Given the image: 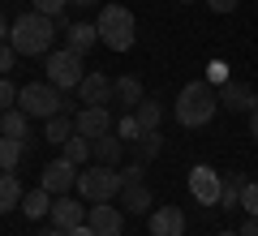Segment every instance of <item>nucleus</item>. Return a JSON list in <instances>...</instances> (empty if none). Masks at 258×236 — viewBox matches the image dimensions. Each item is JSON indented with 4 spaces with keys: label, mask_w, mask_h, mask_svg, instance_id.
Here are the masks:
<instances>
[{
    "label": "nucleus",
    "mask_w": 258,
    "mask_h": 236,
    "mask_svg": "<svg viewBox=\"0 0 258 236\" xmlns=\"http://www.w3.org/2000/svg\"><path fill=\"white\" fill-rule=\"evenodd\" d=\"M9 108H18V86L0 73V112H9Z\"/></svg>",
    "instance_id": "obj_30"
},
{
    "label": "nucleus",
    "mask_w": 258,
    "mask_h": 236,
    "mask_svg": "<svg viewBox=\"0 0 258 236\" xmlns=\"http://www.w3.org/2000/svg\"><path fill=\"white\" fill-rule=\"evenodd\" d=\"M211 77H215V82H220V86L228 82V73H224V64H220V60H211Z\"/></svg>",
    "instance_id": "obj_35"
},
{
    "label": "nucleus",
    "mask_w": 258,
    "mask_h": 236,
    "mask_svg": "<svg viewBox=\"0 0 258 236\" xmlns=\"http://www.w3.org/2000/svg\"><path fill=\"white\" fill-rule=\"evenodd\" d=\"M241 210L249 219H258V185L254 181H245V189H241Z\"/></svg>",
    "instance_id": "obj_29"
},
{
    "label": "nucleus",
    "mask_w": 258,
    "mask_h": 236,
    "mask_svg": "<svg viewBox=\"0 0 258 236\" xmlns=\"http://www.w3.org/2000/svg\"><path fill=\"white\" fill-rule=\"evenodd\" d=\"M18 108L26 112L30 120H52V116H60V112L69 108V99H64V91L52 86V82H30V86L18 91Z\"/></svg>",
    "instance_id": "obj_4"
},
{
    "label": "nucleus",
    "mask_w": 258,
    "mask_h": 236,
    "mask_svg": "<svg viewBox=\"0 0 258 236\" xmlns=\"http://www.w3.org/2000/svg\"><path fill=\"white\" fill-rule=\"evenodd\" d=\"M112 99H116L120 108L134 112L142 99H147V95H142V82H138V77H134V73H125V77H116V91H112Z\"/></svg>",
    "instance_id": "obj_18"
},
{
    "label": "nucleus",
    "mask_w": 258,
    "mask_h": 236,
    "mask_svg": "<svg viewBox=\"0 0 258 236\" xmlns=\"http://www.w3.org/2000/svg\"><path fill=\"white\" fill-rule=\"evenodd\" d=\"M241 236H258V219L245 215V223H241Z\"/></svg>",
    "instance_id": "obj_38"
},
{
    "label": "nucleus",
    "mask_w": 258,
    "mask_h": 236,
    "mask_svg": "<svg viewBox=\"0 0 258 236\" xmlns=\"http://www.w3.org/2000/svg\"><path fill=\"white\" fill-rule=\"evenodd\" d=\"M39 185H43L47 193H69L78 185V164H69V159H52V164H43V176H39Z\"/></svg>",
    "instance_id": "obj_9"
},
{
    "label": "nucleus",
    "mask_w": 258,
    "mask_h": 236,
    "mask_svg": "<svg viewBox=\"0 0 258 236\" xmlns=\"http://www.w3.org/2000/svg\"><path fill=\"white\" fill-rule=\"evenodd\" d=\"M142 172H147V168H142V159H138V164H129L120 176H125V185H138V181H142Z\"/></svg>",
    "instance_id": "obj_33"
},
{
    "label": "nucleus",
    "mask_w": 258,
    "mask_h": 236,
    "mask_svg": "<svg viewBox=\"0 0 258 236\" xmlns=\"http://www.w3.org/2000/svg\"><path fill=\"white\" fill-rule=\"evenodd\" d=\"M52 39H56V22L47 13H22L18 22L9 26V43L18 56H47L52 52Z\"/></svg>",
    "instance_id": "obj_1"
},
{
    "label": "nucleus",
    "mask_w": 258,
    "mask_h": 236,
    "mask_svg": "<svg viewBox=\"0 0 258 236\" xmlns=\"http://www.w3.org/2000/svg\"><path fill=\"white\" fill-rule=\"evenodd\" d=\"M215 103H220V95L207 82H185L181 95H176V125L181 129H203L215 116Z\"/></svg>",
    "instance_id": "obj_2"
},
{
    "label": "nucleus",
    "mask_w": 258,
    "mask_h": 236,
    "mask_svg": "<svg viewBox=\"0 0 258 236\" xmlns=\"http://www.w3.org/2000/svg\"><path fill=\"white\" fill-rule=\"evenodd\" d=\"M18 64V52H13V43H0V73L9 77V69Z\"/></svg>",
    "instance_id": "obj_32"
},
{
    "label": "nucleus",
    "mask_w": 258,
    "mask_h": 236,
    "mask_svg": "<svg viewBox=\"0 0 258 236\" xmlns=\"http://www.w3.org/2000/svg\"><path fill=\"white\" fill-rule=\"evenodd\" d=\"M43 73L47 82L60 86V91H78V82H82V52H74V47H60V52H47L43 60Z\"/></svg>",
    "instance_id": "obj_6"
},
{
    "label": "nucleus",
    "mask_w": 258,
    "mask_h": 236,
    "mask_svg": "<svg viewBox=\"0 0 258 236\" xmlns=\"http://www.w3.org/2000/svg\"><path fill=\"white\" fill-rule=\"evenodd\" d=\"M64 159H69V164H86V159H91V137L74 133L69 142H64Z\"/></svg>",
    "instance_id": "obj_27"
},
{
    "label": "nucleus",
    "mask_w": 258,
    "mask_h": 236,
    "mask_svg": "<svg viewBox=\"0 0 258 236\" xmlns=\"http://www.w3.org/2000/svg\"><path fill=\"white\" fill-rule=\"evenodd\" d=\"M120 210H129V215H147L151 210V189L147 185H125V189H120Z\"/></svg>",
    "instance_id": "obj_19"
},
{
    "label": "nucleus",
    "mask_w": 258,
    "mask_h": 236,
    "mask_svg": "<svg viewBox=\"0 0 258 236\" xmlns=\"http://www.w3.org/2000/svg\"><path fill=\"white\" fill-rule=\"evenodd\" d=\"M22 185H18V176L13 172H0V215H9L13 206H22Z\"/></svg>",
    "instance_id": "obj_23"
},
{
    "label": "nucleus",
    "mask_w": 258,
    "mask_h": 236,
    "mask_svg": "<svg viewBox=\"0 0 258 236\" xmlns=\"http://www.w3.org/2000/svg\"><path fill=\"white\" fill-rule=\"evenodd\" d=\"M258 103V95L249 91L245 82H237V77H228V82L220 86V108H228V112H249Z\"/></svg>",
    "instance_id": "obj_13"
},
{
    "label": "nucleus",
    "mask_w": 258,
    "mask_h": 236,
    "mask_svg": "<svg viewBox=\"0 0 258 236\" xmlns=\"http://www.w3.org/2000/svg\"><path fill=\"white\" fill-rule=\"evenodd\" d=\"M86 210H91V206H78L74 198H64V193H60V198L52 202V223L60 227V232H69V227L86 223Z\"/></svg>",
    "instance_id": "obj_14"
},
{
    "label": "nucleus",
    "mask_w": 258,
    "mask_h": 236,
    "mask_svg": "<svg viewBox=\"0 0 258 236\" xmlns=\"http://www.w3.org/2000/svg\"><path fill=\"white\" fill-rule=\"evenodd\" d=\"M241 189H245V176L228 172V176H224V193H220V206H215V210H237L241 206Z\"/></svg>",
    "instance_id": "obj_24"
},
{
    "label": "nucleus",
    "mask_w": 258,
    "mask_h": 236,
    "mask_svg": "<svg viewBox=\"0 0 258 236\" xmlns=\"http://www.w3.org/2000/svg\"><path fill=\"white\" fill-rule=\"evenodd\" d=\"M159 150H164V137H159V129H151V133H142L138 142H134V154H138V159H147V164L155 159Z\"/></svg>",
    "instance_id": "obj_26"
},
{
    "label": "nucleus",
    "mask_w": 258,
    "mask_h": 236,
    "mask_svg": "<svg viewBox=\"0 0 258 236\" xmlns=\"http://www.w3.org/2000/svg\"><path fill=\"white\" fill-rule=\"evenodd\" d=\"M78 5H95V0H78Z\"/></svg>",
    "instance_id": "obj_42"
},
{
    "label": "nucleus",
    "mask_w": 258,
    "mask_h": 236,
    "mask_svg": "<svg viewBox=\"0 0 258 236\" xmlns=\"http://www.w3.org/2000/svg\"><path fill=\"white\" fill-rule=\"evenodd\" d=\"M112 133H116L120 142H138V137H142V125H138V116H134V112H129V116L120 120V125L112 129Z\"/></svg>",
    "instance_id": "obj_28"
},
{
    "label": "nucleus",
    "mask_w": 258,
    "mask_h": 236,
    "mask_svg": "<svg viewBox=\"0 0 258 236\" xmlns=\"http://www.w3.org/2000/svg\"><path fill=\"white\" fill-rule=\"evenodd\" d=\"M181 5H189V0H181Z\"/></svg>",
    "instance_id": "obj_43"
},
{
    "label": "nucleus",
    "mask_w": 258,
    "mask_h": 236,
    "mask_svg": "<svg viewBox=\"0 0 258 236\" xmlns=\"http://www.w3.org/2000/svg\"><path fill=\"white\" fill-rule=\"evenodd\" d=\"M134 116H138L142 133H151V129H159V120H164V108H159L155 99H142L138 108H134Z\"/></svg>",
    "instance_id": "obj_25"
},
{
    "label": "nucleus",
    "mask_w": 258,
    "mask_h": 236,
    "mask_svg": "<svg viewBox=\"0 0 258 236\" xmlns=\"http://www.w3.org/2000/svg\"><path fill=\"white\" fill-rule=\"evenodd\" d=\"M64 43L74 47V52H91L95 43H99V26H95V22H74V26L64 30Z\"/></svg>",
    "instance_id": "obj_16"
},
{
    "label": "nucleus",
    "mask_w": 258,
    "mask_h": 236,
    "mask_svg": "<svg viewBox=\"0 0 258 236\" xmlns=\"http://www.w3.org/2000/svg\"><path fill=\"white\" fill-rule=\"evenodd\" d=\"M52 202H56V193H47L43 185H39V189H30L26 198H22L18 210H22L26 219H43V215H52Z\"/></svg>",
    "instance_id": "obj_17"
},
{
    "label": "nucleus",
    "mask_w": 258,
    "mask_h": 236,
    "mask_svg": "<svg viewBox=\"0 0 258 236\" xmlns=\"http://www.w3.org/2000/svg\"><path fill=\"white\" fill-rule=\"evenodd\" d=\"M147 227H151V236H181L185 232V210L181 206H155L147 215Z\"/></svg>",
    "instance_id": "obj_12"
},
{
    "label": "nucleus",
    "mask_w": 258,
    "mask_h": 236,
    "mask_svg": "<svg viewBox=\"0 0 258 236\" xmlns=\"http://www.w3.org/2000/svg\"><path fill=\"white\" fill-rule=\"evenodd\" d=\"M0 133L5 137H22V142H30V116L22 108H9L5 116H0Z\"/></svg>",
    "instance_id": "obj_20"
},
{
    "label": "nucleus",
    "mask_w": 258,
    "mask_h": 236,
    "mask_svg": "<svg viewBox=\"0 0 258 236\" xmlns=\"http://www.w3.org/2000/svg\"><path fill=\"white\" fill-rule=\"evenodd\" d=\"M112 91H116V82H112L108 73H86L82 82H78V99H82L86 108H95V103L108 108V103H112Z\"/></svg>",
    "instance_id": "obj_10"
},
{
    "label": "nucleus",
    "mask_w": 258,
    "mask_h": 236,
    "mask_svg": "<svg viewBox=\"0 0 258 236\" xmlns=\"http://www.w3.org/2000/svg\"><path fill=\"white\" fill-rule=\"evenodd\" d=\"M86 223L95 227V236H120L125 232V210L112 206V202H95L86 210Z\"/></svg>",
    "instance_id": "obj_8"
},
{
    "label": "nucleus",
    "mask_w": 258,
    "mask_h": 236,
    "mask_svg": "<svg viewBox=\"0 0 258 236\" xmlns=\"http://www.w3.org/2000/svg\"><path fill=\"white\" fill-rule=\"evenodd\" d=\"M207 5H211L215 13H232V9H237V5H241V0H207Z\"/></svg>",
    "instance_id": "obj_34"
},
{
    "label": "nucleus",
    "mask_w": 258,
    "mask_h": 236,
    "mask_svg": "<svg viewBox=\"0 0 258 236\" xmlns=\"http://www.w3.org/2000/svg\"><path fill=\"white\" fill-rule=\"evenodd\" d=\"M30 150V142H22V137H5L0 133V172H13V168L22 164V154Z\"/></svg>",
    "instance_id": "obj_21"
},
{
    "label": "nucleus",
    "mask_w": 258,
    "mask_h": 236,
    "mask_svg": "<svg viewBox=\"0 0 258 236\" xmlns=\"http://www.w3.org/2000/svg\"><path fill=\"white\" fill-rule=\"evenodd\" d=\"M120 189H125V176L116 172V168H108V164H95V168H86V172H78V193H82L86 202H112V198H120Z\"/></svg>",
    "instance_id": "obj_5"
},
{
    "label": "nucleus",
    "mask_w": 258,
    "mask_h": 236,
    "mask_svg": "<svg viewBox=\"0 0 258 236\" xmlns=\"http://www.w3.org/2000/svg\"><path fill=\"white\" fill-rule=\"evenodd\" d=\"M74 129H78L82 137H91V142H95V137L112 133V112L99 108V103H95V108H82V112L74 116Z\"/></svg>",
    "instance_id": "obj_11"
},
{
    "label": "nucleus",
    "mask_w": 258,
    "mask_h": 236,
    "mask_svg": "<svg viewBox=\"0 0 258 236\" xmlns=\"http://www.w3.org/2000/svg\"><path fill=\"white\" fill-rule=\"evenodd\" d=\"M220 236H241V232H220Z\"/></svg>",
    "instance_id": "obj_41"
},
{
    "label": "nucleus",
    "mask_w": 258,
    "mask_h": 236,
    "mask_svg": "<svg viewBox=\"0 0 258 236\" xmlns=\"http://www.w3.org/2000/svg\"><path fill=\"white\" fill-rule=\"evenodd\" d=\"M0 43H9V22H5V13H0Z\"/></svg>",
    "instance_id": "obj_39"
},
{
    "label": "nucleus",
    "mask_w": 258,
    "mask_h": 236,
    "mask_svg": "<svg viewBox=\"0 0 258 236\" xmlns=\"http://www.w3.org/2000/svg\"><path fill=\"white\" fill-rule=\"evenodd\" d=\"M95 26H99V43L103 47H112V52H129V47H134L138 26H134V13H129L125 5H103L99 18H95Z\"/></svg>",
    "instance_id": "obj_3"
},
{
    "label": "nucleus",
    "mask_w": 258,
    "mask_h": 236,
    "mask_svg": "<svg viewBox=\"0 0 258 236\" xmlns=\"http://www.w3.org/2000/svg\"><path fill=\"white\" fill-rule=\"evenodd\" d=\"M39 236H64V232H60V227L52 223V227H43V232H39Z\"/></svg>",
    "instance_id": "obj_40"
},
{
    "label": "nucleus",
    "mask_w": 258,
    "mask_h": 236,
    "mask_svg": "<svg viewBox=\"0 0 258 236\" xmlns=\"http://www.w3.org/2000/svg\"><path fill=\"white\" fill-rule=\"evenodd\" d=\"M74 133H78V129H74V120L64 116V112H60V116H52V120H43V142H52V146H64Z\"/></svg>",
    "instance_id": "obj_22"
},
{
    "label": "nucleus",
    "mask_w": 258,
    "mask_h": 236,
    "mask_svg": "<svg viewBox=\"0 0 258 236\" xmlns=\"http://www.w3.org/2000/svg\"><path fill=\"white\" fill-rule=\"evenodd\" d=\"M189 193H194V202H203V206H220L224 176L215 172L211 164H198V168L189 172Z\"/></svg>",
    "instance_id": "obj_7"
},
{
    "label": "nucleus",
    "mask_w": 258,
    "mask_h": 236,
    "mask_svg": "<svg viewBox=\"0 0 258 236\" xmlns=\"http://www.w3.org/2000/svg\"><path fill=\"white\" fill-rule=\"evenodd\" d=\"M64 236H95V227H91V223H78V227H69Z\"/></svg>",
    "instance_id": "obj_37"
},
{
    "label": "nucleus",
    "mask_w": 258,
    "mask_h": 236,
    "mask_svg": "<svg viewBox=\"0 0 258 236\" xmlns=\"http://www.w3.org/2000/svg\"><path fill=\"white\" fill-rule=\"evenodd\" d=\"M249 137H254V142H258V103H254V108H249Z\"/></svg>",
    "instance_id": "obj_36"
},
{
    "label": "nucleus",
    "mask_w": 258,
    "mask_h": 236,
    "mask_svg": "<svg viewBox=\"0 0 258 236\" xmlns=\"http://www.w3.org/2000/svg\"><path fill=\"white\" fill-rule=\"evenodd\" d=\"M91 159H95V164H108V168H116L120 159H125V142H120L116 133H103V137H95V142H91Z\"/></svg>",
    "instance_id": "obj_15"
},
{
    "label": "nucleus",
    "mask_w": 258,
    "mask_h": 236,
    "mask_svg": "<svg viewBox=\"0 0 258 236\" xmlns=\"http://www.w3.org/2000/svg\"><path fill=\"white\" fill-rule=\"evenodd\" d=\"M30 5H35V13H47V18H60L69 0H30Z\"/></svg>",
    "instance_id": "obj_31"
}]
</instances>
